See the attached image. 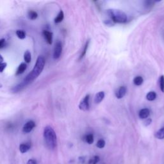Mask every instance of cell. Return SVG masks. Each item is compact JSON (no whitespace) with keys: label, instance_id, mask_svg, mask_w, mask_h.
<instances>
[{"label":"cell","instance_id":"cell-1","mask_svg":"<svg viewBox=\"0 0 164 164\" xmlns=\"http://www.w3.org/2000/svg\"><path fill=\"white\" fill-rule=\"evenodd\" d=\"M45 64H46V60H45L44 57L41 55L38 56L33 70L27 75L25 79L24 80V81L26 82V83L28 85L33 80H35L37 77L41 74L43 69H44V68Z\"/></svg>","mask_w":164,"mask_h":164},{"label":"cell","instance_id":"cell-2","mask_svg":"<svg viewBox=\"0 0 164 164\" xmlns=\"http://www.w3.org/2000/svg\"><path fill=\"white\" fill-rule=\"evenodd\" d=\"M43 136H44L46 146L51 150L54 149L57 144V138L53 128L50 126H46L44 129Z\"/></svg>","mask_w":164,"mask_h":164},{"label":"cell","instance_id":"cell-3","mask_svg":"<svg viewBox=\"0 0 164 164\" xmlns=\"http://www.w3.org/2000/svg\"><path fill=\"white\" fill-rule=\"evenodd\" d=\"M108 15L114 23H125L128 20V17L126 14L120 10L108 9L107 11Z\"/></svg>","mask_w":164,"mask_h":164},{"label":"cell","instance_id":"cell-4","mask_svg":"<svg viewBox=\"0 0 164 164\" xmlns=\"http://www.w3.org/2000/svg\"><path fill=\"white\" fill-rule=\"evenodd\" d=\"M89 99H90V95L87 94L86 95L85 97L83 98L79 105V108L82 111H88L89 110Z\"/></svg>","mask_w":164,"mask_h":164},{"label":"cell","instance_id":"cell-5","mask_svg":"<svg viewBox=\"0 0 164 164\" xmlns=\"http://www.w3.org/2000/svg\"><path fill=\"white\" fill-rule=\"evenodd\" d=\"M62 44L60 41H58L54 48V52H53V58L55 59H59L62 55Z\"/></svg>","mask_w":164,"mask_h":164},{"label":"cell","instance_id":"cell-6","mask_svg":"<svg viewBox=\"0 0 164 164\" xmlns=\"http://www.w3.org/2000/svg\"><path fill=\"white\" fill-rule=\"evenodd\" d=\"M35 127V123L33 120H29L23 128V132L25 133H28L31 132L32 130Z\"/></svg>","mask_w":164,"mask_h":164},{"label":"cell","instance_id":"cell-7","mask_svg":"<svg viewBox=\"0 0 164 164\" xmlns=\"http://www.w3.org/2000/svg\"><path fill=\"white\" fill-rule=\"evenodd\" d=\"M127 92V88L125 86H121L115 92V96L117 99H121L126 95Z\"/></svg>","mask_w":164,"mask_h":164},{"label":"cell","instance_id":"cell-8","mask_svg":"<svg viewBox=\"0 0 164 164\" xmlns=\"http://www.w3.org/2000/svg\"><path fill=\"white\" fill-rule=\"evenodd\" d=\"M42 35L44 36L46 41L51 45L53 43V33L47 30H43Z\"/></svg>","mask_w":164,"mask_h":164},{"label":"cell","instance_id":"cell-9","mask_svg":"<svg viewBox=\"0 0 164 164\" xmlns=\"http://www.w3.org/2000/svg\"><path fill=\"white\" fill-rule=\"evenodd\" d=\"M150 115V110L148 108H142L139 111L138 116L142 119H146Z\"/></svg>","mask_w":164,"mask_h":164},{"label":"cell","instance_id":"cell-10","mask_svg":"<svg viewBox=\"0 0 164 164\" xmlns=\"http://www.w3.org/2000/svg\"><path fill=\"white\" fill-rule=\"evenodd\" d=\"M105 94L103 91H100L96 94L94 98V103L96 104H99L105 98Z\"/></svg>","mask_w":164,"mask_h":164},{"label":"cell","instance_id":"cell-11","mask_svg":"<svg viewBox=\"0 0 164 164\" xmlns=\"http://www.w3.org/2000/svg\"><path fill=\"white\" fill-rule=\"evenodd\" d=\"M31 148V144L30 142L23 143L19 146V151L22 153H25L30 150Z\"/></svg>","mask_w":164,"mask_h":164},{"label":"cell","instance_id":"cell-12","mask_svg":"<svg viewBox=\"0 0 164 164\" xmlns=\"http://www.w3.org/2000/svg\"><path fill=\"white\" fill-rule=\"evenodd\" d=\"M27 85L28 84L26 83V82H25V81H23V82H21V83H20L19 84L17 85L16 87H13L12 89V91L13 92V93H18V92L21 91V90H23L24 88H25Z\"/></svg>","mask_w":164,"mask_h":164},{"label":"cell","instance_id":"cell-13","mask_svg":"<svg viewBox=\"0 0 164 164\" xmlns=\"http://www.w3.org/2000/svg\"><path fill=\"white\" fill-rule=\"evenodd\" d=\"M27 69V65L26 63H21L19 65L18 68L16 72V76H19L25 73V71Z\"/></svg>","mask_w":164,"mask_h":164},{"label":"cell","instance_id":"cell-14","mask_svg":"<svg viewBox=\"0 0 164 164\" xmlns=\"http://www.w3.org/2000/svg\"><path fill=\"white\" fill-rule=\"evenodd\" d=\"M89 44H90V40H87V42H85V45H84L83 51H82V52H81V55L80 56L79 60H81L85 56V55L87 53V50H88Z\"/></svg>","mask_w":164,"mask_h":164},{"label":"cell","instance_id":"cell-15","mask_svg":"<svg viewBox=\"0 0 164 164\" xmlns=\"http://www.w3.org/2000/svg\"><path fill=\"white\" fill-rule=\"evenodd\" d=\"M64 18V12L62 11H60V12L59 13V14H58L57 16L55 17V23L58 24V23H61L62 21H63V19Z\"/></svg>","mask_w":164,"mask_h":164},{"label":"cell","instance_id":"cell-16","mask_svg":"<svg viewBox=\"0 0 164 164\" xmlns=\"http://www.w3.org/2000/svg\"><path fill=\"white\" fill-rule=\"evenodd\" d=\"M156 98V94L155 92L151 91L148 93L146 95V99L149 101H153L155 100Z\"/></svg>","mask_w":164,"mask_h":164},{"label":"cell","instance_id":"cell-17","mask_svg":"<svg viewBox=\"0 0 164 164\" xmlns=\"http://www.w3.org/2000/svg\"><path fill=\"white\" fill-rule=\"evenodd\" d=\"M143 82H144V79L141 76H137L136 77H135V78L133 79V84L137 86H140L142 85Z\"/></svg>","mask_w":164,"mask_h":164},{"label":"cell","instance_id":"cell-18","mask_svg":"<svg viewBox=\"0 0 164 164\" xmlns=\"http://www.w3.org/2000/svg\"><path fill=\"white\" fill-rule=\"evenodd\" d=\"M155 136L158 139H163L164 138V127L160 128V129L155 133Z\"/></svg>","mask_w":164,"mask_h":164},{"label":"cell","instance_id":"cell-19","mask_svg":"<svg viewBox=\"0 0 164 164\" xmlns=\"http://www.w3.org/2000/svg\"><path fill=\"white\" fill-rule=\"evenodd\" d=\"M31 59H32V55H31L30 52L28 50L26 51L25 54H24V60H25L26 63L28 64L31 62Z\"/></svg>","mask_w":164,"mask_h":164},{"label":"cell","instance_id":"cell-20","mask_svg":"<svg viewBox=\"0 0 164 164\" xmlns=\"http://www.w3.org/2000/svg\"><path fill=\"white\" fill-rule=\"evenodd\" d=\"M28 18L31 19V20H35L38 17V14L35 11H30L28 13Z\"/></svg>","mask_w":164,"mask_h":164},{"label":"cell","instance_id":"cell-21","mask_svg":"<svg viewBox=\"0 0 164 164\" xmlns=\"http://www.w3.org/2000/svg\"><path fill=\"white\" fill-rule=\"evenodd\" d=\"M16 35L20 39H24L26 37V33L24 30H18L16 31Z\"/></svg>","mask_w":164,"mask_h":164},{"label":"cell","instance_id":"cell-22","mask_svg":"<svg viewBox=\"0 0 164 164\" xmlns=\"http://www.w3.org/2000/svg\"><path fill=\"white\" fill-rule=\"evenodd\" d=\"M85 141L87 142L88 144H93L94 139V136H93V134L87 135L85 137Z\"/></svg>","mask_w":164,"mask_h":164},{"label":"cell","instance_id":"cell-23","mask_svg":"<svg viewBox=\"0 0 164 164\" xmlns=\"http://www.w3.org/2000/svg\"><path fill=\"white\" fill-rule=\"evenodd\" d=\"M100 158L98 156H94L93 158H92L88 162L87 164H97L99 161Z\"/></svg>","mask_w":164,"mask_h":164},{"label":"cell","instance_id":"cell-24","mask_svg":"<svg viewBox=\"0 0 164 164\" xmlns=\"http://www.w3.org/2000/svg\"><path fill=\"white\" fill-rule=\"evenodd\" d=\"M96 146L99 149H102L105 146V141L103 139H100L96 144Z\"/></svg>","mask_w":164,"mask_h":164},{"label":"cell","instance_id":"cell-25","mask_svg":"<svg viewBox=\"0 0 164 164\" xmlns=\"http://www.w3.org/2000/svg\"><path fill=\"white\" fill-rule=\"evenodd\" d=\"M160 87L162 93H164V76L162 75L160 78Z\"/></svg>","mask_w":164,"mask_h":164},{"label":"cell","instance_id":"cell-26","mask_svg":"<svg viewBox=\"0 0 164 164\" xmlns=\"http://www.w3.org/2000/svg\"><path fill=\"white\" fill-rule=\"evenodd\" d=\"M6 44V40L5 38H2L0 39V49H2V48L5 47Z\"/></svg>","mask_w":164,"mask_h":164},{"label":"cell","instance_id":"cell-27","mask_svg":"<svg viewBox=\"0 0 164 164\" xmlns=\"http://www.w3.org/2000/svg\"><path fill=\"white\" fill-rule=\"evenodd\" d=\"M7 65V64L5 63V62H3V63L2 64H0V73H3L5 69L6 68Z\"/></svg>","mask_w":164,"mask_h":164},{"label":"cell","instance_id":"cell-28","mask_svg":"<svg viewBox=\"0 0 164 164\" xmlns=\"http://www.w3.org/2000/svg\"><path fill=\"white\" fill-rule=\"evenodd\" d=\"M151 122H152L151 119H150V118H147V119H146V120H145V121L144 122V126H149V125H150V124H151Z\"/></svg>","mask_w":164,"mask_h":164},{"label":"cell","instance_id":"cell-29","mask_svg":"<svg viewBox=\"0 0 164 164\" xmlns=\"http://www.w3.org/2000/svg\"><path fill=\"white\" fill-rule=\"evenodd\" d=\"M85 157L80 156L79 158V162H80V163H81V164L85 163Z\"/></svg>","mask_w":164,"mask_h":164},{"label":"cell","instance_id":"cell-30","mask_svg":"<svg viewBox=\"0 0 164 164\" xmlns=\"http://www.w3.org/2000/svg\"><path fill=\"white\" fill-rule=\"evenodd\" d=\"M27 164H37L36 160H33V159H30L27 162Z\"/></svg>","mask_w":164,"mask_h":164},{"label":"cell","instance_id":"cell-31","mask_svg":"<svg viewBox=\"0 0 164 164\" xmlns=\"http://www.w3.org/2000/svg\"><path fill=\"white\" fill-rule=\"evenodd\" d=\"M3 60H4L3 57L1 55H0V64L3 63Z\"/></svg>","mask_w":164,"mask_h":164},{"label":"cell","instance_id":"cell-32","mask_svg":"<svg viewBox=\"0 0 164 164\" xmlns=\"http://www.w3.org/2000/svg\"><path fill=\"white\" fill-rule=\"evenodd\" d=\"M2 85L0 84V88H2Z\"/></svg>","mask_w":164,"mask_h":164}]
</instances>
